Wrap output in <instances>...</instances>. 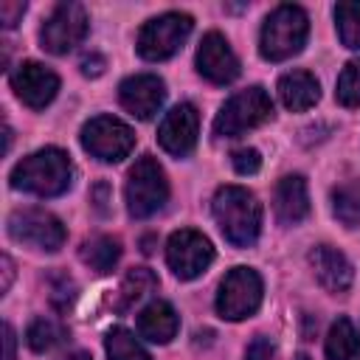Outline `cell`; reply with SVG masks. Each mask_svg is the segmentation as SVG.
I'll use <instances>...</instances> for the list:
<instances>
[{"label": "cell", "mask_w": 360, "mask_h": 360, "mask_svg": "<svg viewBox=\"0 0 360 360\" xmlns=\"http://www.w3.org/2000/svg\"><path fill=\"white\" fill-rule=\"evenodd\" d=\"M48 290H51V304L59 312H68L70 304L76 301V281L62 270H53L48 276Z\"/></svg>", "instance_id": "83f0119b"}, {"label": "cell", "mask_w": 360, "mask_h": 360, "mask_svg": "<svg viewBox=\"0 0 360 360\" xmlns=\"http://www.w3.org/2000/svg\"><path fill=\"white\" fill-rule=\"evenodd\" d=\"M191 25H194V20L180 11H166L155 20H149L138 34V53L146 62H163V59L174 56L183 48V42L188 39Z\"/></svg>", "instance_id": "8992f818"}, {"label": "cell", "mask_w": 360, "mask_h": 360, "mask_svg": "<svg viewBox=\"0 0 360 360\" xmlns=\"http://www.w3.org/2000/svg\"><path fill=\"white\" fill-rule=\"evenodd\" d=\"M326 357L329 360H360V335L354 332L349 318H338L326 335Z\"/></svg>", "instance_id": "7402d4cb"}, {"label": "cell", "mask_w": 360, "mask_h": 360, "mask_svg": "<svg viewBox=\"0 0 360 360\" xmlns=\"http://www.w3.org/2000/svg\"><path fill=\"white\" fill-rule=\"evenodd\" d=\"M118 98H121V107L127 112H132L141 121H149L163 107L166 84L155 73H138V76H129V79L121 82Z\"/></svg>", "instance_id": "5bb4252c"}, {"label": "cell", "mask_w": 360, "mask_h": 360, "mask_svg": "<svg viewBox=\"0 0 360 360\" xmlns=\"http://www.w3.org/2000/svg\"><path fill=\"white\" fill-rule=\"evenodd\" d=\"M335 20H338V34L340 42L352 51L360 48V3H338L335 6Z\"/></svg>", "instance_id": "484cf974"}, {"label": "cell", "mask_w": 360, "mask_h": 360, "mask_svg": "<svg viewBox=\"0 0 360 360\" xmlns=\"http://www.w3.org/2000/svg\"><path fill=\"white\" fill-rule=\"evenodd\" d=\"M298 360H309V357H307V354H298Z\"/></svg>", "instance_id": "74e56055"}, {"label": "cell", "mask_w": 360, "mask_h": 360, "mask_svg": "<svg viewBox=\"0 0 360 360\" xmlns=\"http://www.w3.org/2000/svg\"><path fill=\"white\" fill-rule=\"evenodd\" d=\"M87 37V14L79 3H59L39 28V42L48 53H68Z\"/></svg>", "instance_id": "8fae6325"}, {"label": "cell", "mask_w": 360, "mask_h": 360, "mask_svg": "<svg viewBox=\"0 0 360 360\" xmlns=\"http://www.w3.org/2000/svg\"><path fill=\"white\" fill-rule=\"evenodd\" d=\"M70 180H73L70 158L56 146H45L22 158L11 169V186L20 191H31L37 197H59L70 188Z\"/></svg>", "instance_id": "6da1fadb"}, {"label": "cell", "mask_w": 360, "mask_h": 360, "mask_svg": "<svg viewBox=\"0 0 360 360\" xmlns=\"http://www.w3.org/2000/svg\"><path fill=\"white\" fill-rule=\"evenodd\" d=\"M273 118V101L264 87H248L233 93L222 110L214 118V132L219 138H239L248 129L262 127L264 121Z\"/></svg>", "instance_id": "277c9868"}, {"label": "cell", "mask_w": 360, "mask_h": 360, "mask_svg": "<svg viewBox=\"0 0 360 360\" xmlns=\"http://www.w3.org/2000/svg\"><path fill=\"white\" fill-rule=\"evenodd\" d=\"M273 208L281 225H298L309 214V194L301 174H287L276 183Z\"/></svg>", "instance_id": "e0dca14e"}, {"label": "cell", "mask_w": 360, "mask_h": 360, "mask_svg": "<svg viewBox=\"0 0 360 360\" xmlns=\"http://www.w3.org/2000/svg\"><path fill=\"white\" fill-rule=\"evenodd\" d=\"M8 236L37 250H59L68 239L65 225L45 208H20L8 217Z\"/></svg>", "instance_id": "52a82bcc"}, {"label": "cell", "mask_w": 360, "mask_h": 360, "mask_svg": "<svg viewBox=\"0 0 360 360\" xmlns=\"http://www.w3.org/2000/svg\"><path fill=\"white\" fill-rule=\"evenodd\" d=\"M309 264L321 281V287H326L329 292H346L352 287L354 270L349 264V259L332 248V245H318L309 250Z\"/></svg>", "instance_id": "2e32d148"}, {"label": "cell", "mask_w": 360, "mask_h": 360, "mask_svg": "<svg viewBox=\"0 0 360 360\" xmlns=\"http://www.w3.org/2000/svg\"><path fill=\"white\" fill-rule=\"evenodd\" d=\"M127 211L135 219H146L158 214L169 197V183L160 169V163L152 155H143L135 160V166L127 174Z\"/></svg>", "instance_id": "5b68a950"}, {"label": "cell", "mask_w": 360, "mask_h": 360, "mask_svg": "<svg viewBox=\"0 0 360 360\" xmlns=\"http://www.w3.org/2000/svg\"><path fill=\"white\" fill-rule=\"evenodd\" d=\"M197 129H200L197 107L188 104V101H183V104L172 107V110L163 115V121H160V127H158V141H160V146H163L169 155L186 158V155L194 149V143H197Z\"/></svg>", "instance_id": "7c38bea8"}, {"label": "cell", "mask_w": 360, "mask_h": 360, "mask_svg": "<svg viewBox=\"0 0 360 360\" xmlns=\"http://www.w3.org/2000/svg\"><path fill=\"white\" fill-rule=\"evenodd\" d=\"M166 262L172 267V273L183 281H191L197 278L211 262H214V248L211 242L200 233V231H191V228H183V231H174L166 242Z\"/></svg>", "instance_id": "30bf717a"}, {"label": "cell", "mask_w": 360, "mask_h": 360, "mask_svg": "<svg viewBox=\"0 0 360 360\" xmlns=\"http://www.w3.org/2000/svg\"><path fill=\"white\" fill-rule=\"evenodd\" d=\"M11 87L22 104H28L31 110H42L53 101L59 90V76L39 62H22L11 73Z\"/></svg>", "instance_id": "4fadbf2b"}, {"label": "cell", "mask_w": 360, "mask_h": 360, "mask_svg": "<svg viewBox=\"0 0 360 360\" xmlns=\"http://www.w3.org/2000/svg\"><path fill=\"white\" fill-rule=\"evenodd\" d=\"M3 343H6V357L3 360H14V329H11V323H3Z\"/></svg>", "instance_id": "836d02e7"}, {"label": "cell", "mask_w": 360, "mask_h": 360, "mask_svg": "<svg viewBox=\"0 0 360 360\" xmlns=\"http://www.w3.org/2000/svg\"><path fill=\"white\" fill-rule=\"evenodd\" d=\"M278 96H281V104L287 110L304 112L321 98V84L307 70H290L278 79Z\"/></svg>", "instance_id": "d6986e66"}, {"label": "cell", "mask_w": 360, "mask_h": 360, "mask_svg": "<svg viewBox=\"0 0 360 360\" xmlns=\"http://www.w3.org/2000/svg\"><path fill=\"white\" fill-rule=\"evenodd\" d=\"M65 338H68V329L62 323H56L53 318H34L25 329V340L34 352H51Z\"/></svg>", "instance_id": "d4e9b609"}, {"label": "cell", "mask_w": 360, "mask_h": 360, "mask_svg": "<svg viewBox=\"0 0 360 360\" xmlns=\"http://www.w3.org/2000/svg\"><path fill=\"white\" fill-rule=\"evenodd\" d=\"M335 98L343 107H360V56L346 62V68L338 76V90Z\"/></svg>", "instance_id": "4316f807"}, {"label": "cell", "mask_w": 360, "mask_h": 360, "mask_svg": "<svg viewBox=\"0 0 360 360\" xmlns=\"http://www.w3.org/2000/svg\"><path fill=\"white\" fill-rule=\"evenodd\" d=\"M104 68H107V62H104V56H98V53H87V56L82 59V73H84V76H90V79L101 76V73H104Z\"/></svg>", "instance_id": "d6a6232c"}, {"label": "cell", "mask_w": 360, "mask_h": 360, "mask_svg": "<svg viewBox=\"0 0 360 360\" xmlns=\"http://www.w3.org/2000/svg\"><path fill=\"white\" fill-rule=\"evenodd\" d=\"M245 357H248V360H273V343H270V338L256 335V338L248 343Z\"/></svg>", "instance_id": "4dcf8cb0"}, {"label": "cell", "mask_w": 360, "mask_h": 360, "mask_svg": "<svg viewBox=\"0 0 360 360\" xmlns=\"http://www.w3.org/2000/svg\"><path fill=\"white\" fill-rule=\"evenodd\" d=\"M25 3L22 0H3L0 3V22H3V28H14L20 20H22V14H25Z\"/></svg>", "instance_id": "f546056e"}, {"label": "cell", "mask_w": 360, "mask_h": 360, "mask_svg": "<svg viewBox=\"0 0 360 360\" xmlns=\"http://www.w3.org/2000/svg\"><path fill=\"white\" fill-rule=\"evenodd\" d=\"M104 349H107V357L110 360H152L146 354V349L138 343V338L124 329V326H112L104 338Z\"/></svg>", "instance_id": "cb8c5ba5"}, {"label": "cell", "mask_w": 360, "mask_h": 360, "mask_svg": "<svg viewBox=\"0 0 360 360\" xmlns=\"http://www.w3.org/2000/svg\"><path fill=\"white\" fill-rule=\"evenodd\" d=\"M197 70L214 82V84H228L239 76V59L236 53L231 51L228 39L217 31L205 34L200 39V48H197Z\"/></svg>", "instance_id": "9a60e30c"}, {"label": "cell", "mask_w": 360, "mask_h": 360, "mask_svg": "<svg viewBox=\"0 0 360 360\" xmlns=\"http://www.w3.org/2000/svg\"><path fill=\"white\" fill-rule=\"evenodd\" d=\"M307 34H309V20H307L304 8L292 6V3H281L267 14V20L262 25L259 51L270 62H284L304 48Z\"/></svg>", "instance_id": "3957f363"}, {"label": "cell", "mask_w": 360, "mask_h": 360, "mask_svg": "<svg viewBox=\"0 0 360 360\" xmlns=\"http://www.w3.org/2000/svg\"><path fill=\"white\" fill-rule=\"evenodd\" d=\"M82 146L104 163H118L132 152L135 132L112 115H96L82 127Z\"/></svg>", "instance_id": "ba28073f"}, {"label": "cell", "mask_w": 360, "mask_h": 360, "mask_svg": "<svg viewBox=\"0 0 360 360\" xmlns=\"http://www.w3.org/2000/svg\"><path fill=\"white\" fill-rule=\"evenodd\" d=\"M177 312L166 301H152L138 312V335L152 343H169L177 335Z\"/></svg>", "instance_id": "ac0fdd59"}, {"label": "cell", "mask_w": 360, "mask_h": 360, "mask_svg": "<svg viewBox=\"0 0 360 360\" xmlns=\"http://www.w3.org/2000/svg\"><path fill=\"white\" fill-rule=\"evenodd\" d=\"M56 360H93L87 352H68V354H62V357H56Z\"/></svg>", "instance_id": "d590c367"}, {"label": "cell", "mask_w": 360, "mask_h": 360, "mask_svg": "<svg viewBox=\"0 0 360 360\" xmlns=\"http://www.w3.org/2000/svg\"><path fill=\"white\" fill-rule=\"evenodd\" d=\"M155 290H158V276L149 267H132V270H127V276H124V281L118 287L115 309L118 312H129V309H135V304H141Z\"/></svg>", "instance_id": "ffe728a7"}, {"label": "cell", "mask_w": 360, "mask_h": 360, "mask_svg": "<svg viewBox=\"0 0 360 360\" xmlns=\"http://www.w3.org/2000/svg\"><path fill=\"white\" fill-rule=\"evenodd\" d=\"M0 264H3V284H0V290L6 292V290L11 287V278H14V264H11V259H8V256H3V259H0Z\"/></svg>", "instance_id": "e575fe53"}, {"label": "cell", "mask_w": 360, "mask_h": 360, "mask_svg": "<svg viewBox=\"0 0 360 360\" xmlns=\"http://www.w3.org/2000/svg\"><path fill=\"white\" fill-rule=\"evenodd\" d=\"M90 202H93V208L98 211V214H107L110 211V183H104V180H98L93 188H90Z\"/></svg>", "instance_id": "1f68e13d"}, {"label": "cell", "mask_w": 360, "mask_h": 360, "mask_svg": "<svg viewBox=\"0 0 360 360\" xmlns=\"http://www.w3.org/2000/svg\"><path fill=\"white\" fill-rule=\"evenodd\" d=\"M214 219L233 248H250L262 231V205L242 186H222L214 194Z\"/></svg>", "instance_id": "7a4b0ae2"}, {"label": "cell", "mask_w": 360, "mask_h": 360, "mask_svg": "<svg viewBox=\"0 0 360 360\" xmlns=\"http://www.w3.org/2000/svg\"><path fill=\"white\" fill-rule=\"evenodd\" d=\"M79 256H82V262H84L90 270H96L98 276H104V273H112V267L118 264V259H121V245H118V239H112V236H93V239L82 242Z\"/></svg>", "instance_id": "44dd1931"}, {"label": "cell", "mask_w": 360, "mask_h": 360, "mask_svg": "<svg viewBox=\"0 0 360 360\" xmlns=\"http://www.w3.org/2000/svg\"><path fill=\"white\" fill-rule=\"evenodd\" d=\"M231 163L239 174H256L262 169V155L253 149V146H245V149H236L231 155Z\"/></svg>", "instance_id": "f1b7e54d"}, {"label": "cell", "mask_w": 360, "mask_h": 360, "mask_svg": "<svg viewBox=\"0 0 360 360\" xmlns=\"http://www.w3.org/2000/svg\"><path fill=\"white\" fill-rule=\"evenodd\" d=\"M141 245H143V248H141L143 253H152V250H155V248H152V245H155V236H146V239H143Z\"/></svg>", "instance_id": "8d00e7d4"}, {"label": "cell", "mask_w": 360, "mask_h": 360, "mask_svg": "<svg viewBox=\"0 0 360 360\" xmlns=\"http://www.w3.org/2000/svg\"><path fill=\"white\" fill-rule=\"evenodd\" d=\"M262 304V278L253 267H233L217 292V312L225 321H242Z\"/></svg>", "instance_id": "9c48e42d"}, {"label": "cell", "mask_w": 360, "mask_h": 360, "mask_svg": "<svg viewBox=\"0 0 360 360\" xmlns=\"http://www.w3.org/2000/svg\"><path fill=\"white\" fill-rule=\"evenodd\" d=\"M332 211L346 228L360 225V177H352L332 188Z\"/></svg>", "instance_id": "603a6c76"}]
</instances>
